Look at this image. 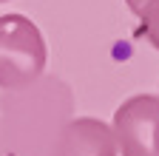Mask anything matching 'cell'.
I'll list each match as a JSON object with an SVG mask.
<instances>
[{
	"label": "cell",
	"mask_w": 159,
	"mask_h": 156,
	"mask_svg": "<svg viewBox=\"0 0 159 156\" xmlns=\"http://www.w3.org/2000/svg\"><path fill=\"white\" fill-rule=\"evenodd\" d=\"M0 3H6V0H0Z\"/></svg>",
	"instance_id": "obj_6"
},
{
	"label": "cell",
	"mask_w": 159,
	"mask_h": 156,
	"mask_svg": "<svg viewBox=\"0 0 159 156\" xmlns=\"http://www.w3.org/2000/svg\"><path fill=\"white\" fill-rule=\"evenodd\" d=\"M48 156H116L111 125L94 116H77L63 125Z\"/></svg>",
	"instance_id": "obj_3"
},
{
	"label": "cell",
	"mask_w": 159,
	"mask_h": 156,
	"mask_svg": "<svg viewBox=\"0 0 159 156\" xmlns=\"http://www.w3.org/2000/svg\"><path fill=\"white\" fill-rule=\"evenodd\" d=\"M48 48L43 31L26 14L0 17V88L23 91L46 71Z\"/></svg>",
	"instance_id": "obj_1"
},
{
	"label": "cell",
	"mask_w": 159,
	"mask_h": 156,
	"mask_svg": "<svg viewBox=\"0 0 159 156\" xmlns=\"http://www.w3.org/2000/svg\"><path fill=\"white\" fill-rule=\"evenodd\" d=\"M111 133L122 156H159V96L136 94L116 108Z\"/></svg>",
	"instance_id": "obj_2"
},
{
	"label": "cell",
	"mask_w": 159,
	"mask_h": 156,
	"mask_svg": "<svg viewBox=\"0 0 159 156\" xmlns=\"http://www.w3.org/2000/svg\"><path fill=\"white\" fill-rule=\"evenodd\" d=\"M145 3H148V0H125V6H128V9H131L136 17H139V11L145 9Z\"/></svg>",
	"instance_id": "obj_5"
},
{
	"label": "cell",
	"mask_w": 159,
	"mask_h": 156,
	"mask_svg": "<svg viewBox=\"0 0 159 156\" xmlns=\"http://www.w3.org/2000/svg\"><path fill=\"white\" fill-rule=\"evenodd\" d=\"M139 20H142V34H145V40L159 51V0H148L145 9L139 11Z\"/></svg>",
	"instance_id": "obj_4"
}]
</instances>
